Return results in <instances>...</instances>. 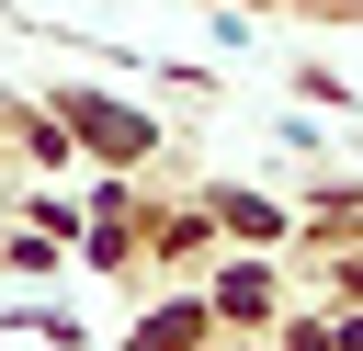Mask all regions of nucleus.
<instances>
[{
  "label": "nucleus",
  "instance_id": "obj_1",
  "mask_svg": "<svg viewBox=\"0 0 363 351\" xmlns=\"http://www.w3.org/2000/svg\"><path fill=\"white\" fill-rule=\"evenodd\" d=\"M79 136H91V147H113V159H136V147H147V125H136V113H102V102H79Z\"/></svg>",
  "mask_w": 363,
  "mask_h": 351
},
{
  "label": "nucleus",
  "instance_id": "obj_2",
  "mask_svg": "<svg viewBox=\"0 0 363 351\" xmlns=\"http://www.w3.org/2000/svg\"><path fill=\"white\" fill-rule=\"evenodd\" d=\"M193 340H204V317H193V306H170V317H147V340H136V351H193Z\"/></svg>",
  "mask_w": 363,
  "mask_h": 351
}]
</instances>
